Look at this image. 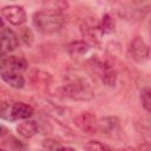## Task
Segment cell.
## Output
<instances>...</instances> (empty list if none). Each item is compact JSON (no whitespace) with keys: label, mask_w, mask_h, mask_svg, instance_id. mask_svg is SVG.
Segmentation results:
<instances>
[{"label":"cell","mask_w":151,"mask_h":151,"mask_svg":"<svg viewBox=\"0 0 151 151\" xmlns=\"http://www.w3.org/2000/svg\"><path fill=\"white\" fill-rule=\"evenodd\" d=\"M5 134H7V129L4 127L2 125H0V138H2Z\"/></svg>","instance_id":"7402d4cb"},{"label":"cell","mask_w":151,"mask_h":151,"mask_svg":"<svg viewBox=\"0 0 151 151\" xmlns=\"http://www.w3.org/2000/svg\"><path fill=\"white\" fill-rule=\"evenodd\" d=\"M90 68H92L100 77L101 81L110 86L114 87L117 84V71L113 67L112 63L109 60H101L98 58H92L88 60Z\"/></svg>","instance_id":"277c9868"},{"label":"cell","mask_w":151,"mask_h":151,"mask_svg":"<svg viewBox=\"0 0 151 151\" xmlns=\"http://www.w3.org/2000/svg\"><path fill=\"white\" fill-rule=\"evenodd\" d=\"M27 61L24 57L19 55H9V57H0V72L4 71H13V72H20L27 70Z\"/></svg>","instance_id":"8fae6325"},{"label":"cell","mask_w":151,"mask_h":151,"mask_svg":"<svg viewBox=\"0 0 151 151\" xmlns=\"http://www.w3.org/2000/svg\"><path fill=\"white\" fill-rule=\"evenodd\" d=\"M99 25H100V29H101L103 34H110L114 31V25L116 24H114L113 18L109 13H106V14L103 15L101 21L99 22Z\"/></svg>","instance_id":"2e32d148"},{"label":"cell","mask_w":151,"mask_h":151,"mask_svg":"<svg viewBox=\"0 0 151 151\" xmlns=\"http://www.w3.org/2000/svg\"><path fill=\"white\" fill-rule=\"evenodd\" d=\"M118 126H119V120L117 117L109 116V117H103L100 119H97V132L109 134L113 132Z\"/></svg>","instance_id":"4fadbf2b"},{"label":"cell","mask_w":151,"mask_h":151,"mask_svg":"<svg viewBox=\"0 0 151 151\" xmlns=\"http://www.w3.org/2000/svg\"><path fill=\"white\" fill-rule=\"evenodd\" d=\"M20 37L22 38V40H25V42H26V44H29V42L32 41V39H33V35H32L31 31H29L27 27H24V28H22Z\"/></svg>","instance_id":"44dd1931"},{"label":"cell","mask_w":151,"mask_h":151,"mask_svg":"<svg viewBox=\"0 0 151 151\" xmlns=\"http://www.w3.org/2000/svg\"><path fill=\"white\" fill-rule=\"evenodd\" d=\"M41 146L44 149H47V150H65V149H72V147H68L66 145H63L60 144L57 139H53V138H46L42 140L41 143Z\"/></svg>","instance_id":"e0dca14e"},{"label":"cell","mask_w":151,"mask_h":151,"mask_svg":"<svg viewBox=\"0 0 151 151\" xmlns=\"http://www.w3.org/2000/svg\"><path fill=\"white\" fill-rule=\"evenodd\" d=\"M80 33L84 40L88 44H98L101 37V29L99 22L94 18H86L80 25Z\"/></svg>","instance_id":"5b68a950"},{"label":"cell","mask_w":151,"mask_h":151,"mask_svg":"<svg viewBox=\"0 0 151 151\" xmlns=\"http://www.w3.org/2000/svg\"><path fill=\"white\" fill-rule=\"evenodd\" d=\"M73 123L84 133H97V117L92 112L84 111L78 113L73 118Z\"/></svg>","instance_id":"ba28073f"},{"label":"cell","mask_w":151,"mask_h":151,"mask_svg":"<svg viewBox=\"0 0 151 151\" xmlns=\"http://www.w3.org/2000/svg\"><path fill=\"white\" fill-rule=\"evenodd\" d=\"M34 113V110L31 105L22 101H2L0 103V118L6 120H18V119H28Z\"/></svg>","instance_id":"7a4b0ae2"},{"label":"cell","mask_w":151,"mask_h":151,"mask_svg":"<svg viewBox=\"0 0 151 151\" xmlns=\"http://www.w3.org/2000/svg\"><path fill=\"white\" fill-rule=\"evenodd\" d=\"M142 106L144 107V110L146 112L151 111V98H150V88L149 87H144L140 91V96H139Z\"/></svg>","instance_id":"ac0fdd59"},{"label":"cell","mask_w":151,"mask_h":151,"mask_svg":"<svg viewBox=\"0 0 151 151\" xmlns=\"http://www.w3.org/2000/svg\"><path fill=\"white\" fill-rule=\"evenodd\" d=\"M84 149L90 151H100V150H111V147L99 140H90L84 145Z\"/></svg>","instance_id":"d6986e66"},{"label":"cell","mask_w":151,"mask_h":151,"mask_svg":"<svg viewBox=\"0 0 151 151\" xmlns=\"http://www.w3.org/2000/svg\"><path fill=\"white\" fill-rule=\"evenodd\" d=\"M28 79H29L32 87L40 92L47 91L53 81L51 73L39 70V68H32L28 73Z\"/></svg>","instance_id":"8992f818"},{"label":"cell","mask_w":151,"mask_h":151,"mask_svg":"<svg viewBox=\"0 0 151 151\" xmlns=\"http://www.w3.org/2000/svg\"><path fill=\"white\" fill-rule=\"evenodd\" d=\"M61 94L73 100H90L93 97V91L88 83L81 78H76L67 81L61 87Z\"/></svg>","instance_id":"3957f363"},{"label":"cell","mask_w":151,"mask_h":151,"mask_svg":"<svg viewBox=\"0 0 151 151\" xmlns=\"http://www.w3.org/2000/svg\"><path fill=\"white\" fill-rule=\"evenodd\" d=\"M19 45V38L17 33L9 28H2L0 31V57L14 51Z\"/></svg>","instance_id":"30bf717a"},{"label":"cell","mask_w":151,"mask_h":151,"mask_svg":"<svg viewBox=\"0 0 151 151\" xmlns=\"http://www.w3.org/2000/svg\"><path fill=\"white\" fill-rule=\"evenodd\" d=\"M130 54L131 58L138 64H144L149 60L150 50L142 37L133 38V40L130 44Z\"/></svg>","instance_id":"52a82bcc"},{"label":"cell","mask_w":151,"mask_h":151,"mask_svg":"<svg viewBox=\"0 0 151 151\" xmlns=\"http://www.w3.org/2000/svg\"><path fill=\"white\" fill-rule=\"evenodd\" d=\"M88 51H90V44L86 42L85 40H76L67 45V53L73 58L84 55Z\"/></svg>","instance_id":"9a60e30c"},{"label":"cell","mask_w":151,"mask_h":151,"mask_svg":"<svg viewBox=\"0 0 151 151\" xmlns=\"http://www.w3.org/2000/svg\"><path fill=\"white\" fill-rule=\"evenodd\" d=\"M4 26H5V24H4V20H2V18L0 17V29H2V28H4Z\"/></svg>","instance_id":"603a6c76"},{"label":"cell","mask_w":151,"mask_h":151,"mask_svg":"<svg viewBox=\"0 0 151 151\" xmlns=\"http://www.w3.org/2000/svg\"><path fill=\"white\" fill-rule=\"evenodd\" d=\"M65 24V17L58 9H41L33 14L34 27L44 34H53L59 32Z\"/></svg>","instance_id":"6da1fadb"},{"label":"cell","mask_w":151,"mask_h":151,"mask_svg":"<svg viewBox=\"0 0 151 151\" xmlns=\"http://www.w3.org/2000/svg\"><path fill=\"white\" fill-rule=\"evenodd\" d=\"M1 13H2L4 18L11 25H14V26H20V25L25 24L26 20H27L26 11L24 9L22 6H19V5L5 6L1 9Z\"/></svg>","instance_id":"9c48e42d"},{"label":"cell","mask_w":151,"mask_h":151,"mask_svg":"<svg viewBox=\"0 0 151 151\" xmlns=\"http://www.w3.org/2000/svg\"><path fill=\"white\" fill-rule=\"evenodd\" d=\"M0 78L11 87L13 88H22L25 85V79L20 72H13V71H4L0 72Z\"/></svg>","instance_id":"7c38bea8"},{"label":"cell","mask_w":151,"mask_h":151,"mask_svg":"<svg viewBox=\"0 0 151 151\" xmlns=\"http://www.w3.org/2000/svg\"><path fill=\"white\" fill-rule=\"evenodd\" d=\"M46 5H48L51 9H58L61 11L67 7V0H42Z\"/></svg>","instance_id":"ffe728a7"},{"label":"cell","mask_w":151,"mask_h":151,"mask_svg":"<svg viewBox=\"0 0 151 151\" xmlns=\"http://www.w3.org/2000/svg\"><path fill=\"white\" fill-rule=\"evenodd\" d=\"M17 131L22 138H32L39 131V124L35 120H25L17 125Z\"/></svg>","instance_id":"5bb4252c"}]
</instances>
